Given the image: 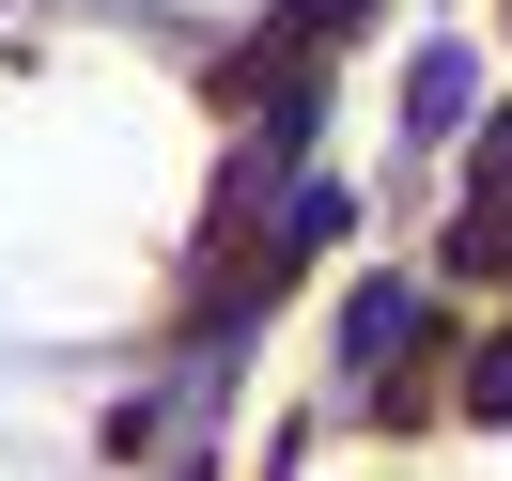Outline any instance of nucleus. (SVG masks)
<instances>
[{
    "instance_id": "obj_1",
    "label": "nucleus",
    "mask_w": 512,
    "mask_h": 481,
    "mask_svg": "<svg viewBox=\"0 0 512 481\" xmlns=\"http://www.w3.org/2000/svg\"><path fill=\"white\" fill-rule=\"evenodd\" d=\"M342 357H357V373H404V357H419V280H373V295H357V311H342Z\"/></svg>"
},
{
    "instance_id": "obj_2",
    "label": "nucleus",
    "mask_w": 512,
    "mask_h": 481,
    "mask_svg": "<svg viewBox=\"0 0 512 481\" xmlns=\"http://www.w3.org/2000/svg\"><path fill=\"white\" fill-rule=\"evenodd\" d=\"M466 94H481V63H466V47H419V78H404V109H419V125H466Z\"/></svg>"
},
{
    "instance_id": "obj_3",
    "label": "nucleus",
    "mask_w": 512,
    "mask_h": 481,
    "mask_svg": "<svg viewBox=\"0 0 512 481\" xmlns=\"http://www.w3.org/2000/svg\"><path fill=\"white\" fill-rule=\"evenodd\" d=\"M466 419H512V342H481V357H466Z\"/></svg>"
}]
</instances>
